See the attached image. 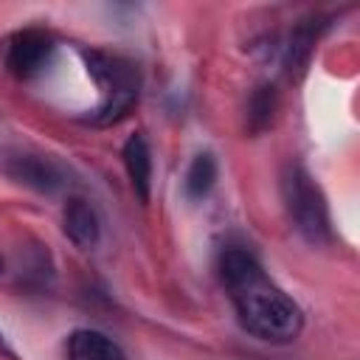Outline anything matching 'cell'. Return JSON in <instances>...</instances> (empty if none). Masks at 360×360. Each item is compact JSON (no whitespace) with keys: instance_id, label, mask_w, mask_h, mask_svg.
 <instances>
[{"instance_id":"7c38bea8","label":"cell","mask_w":360,"mask_h":360,"mask_svg":"<svg viewBox=\"0 0 360 360\" xmlns=\"http://www.w3.org/2000/svg\"><path fill=\"white\" fill-rule=\"evenodd\" d=\"M0 354H6V357H14V352H11V346L6 343V338H3V332H0Z\"/></svg>"},{"instance_id":"30bf717a","label":"cell","mask_w":360,"mask_h":360,"mask_svg":"<svg viewBox=\"0 0 360 360\" xmlns=\"http://www.w3.org/2000/svg\"><path fill=\"white\" fill-rule=\"evenodd\" d=\"M217 183V158L211 152H200L194 155V160L188 163L186 169V177H183V191L188 200H205L211 194Z\"/></svg>"},{"instance_id":"ba28073f","label":"cell","mask_w":360,"mask_h":360,"mask_svg":"<svg viewBox=\"0 0 360 360\" xmlns=\"http://www.w3.org/2000/svg\"><path fill=\"white\" fill-rule=\"evenodd\" d=\"M121 158H124V169H127V177L138 194L141 202H149V191H152V149L146 143V138L141 132L129 135L124 149H121Z\"/></svg>"},{"instance_id":"3957f363","label":"cell","mask_w":360,"mask_h":360,"mask_svg":"<svg viewBox=\"0 0 360 360\" xmlns=\"http://www.w3.org/2000/svg\"><path fill=\"white\" fill-rule=\"evenodd\" d=\"M87 70L101 87V104L93 112V124H115L121 121L132 104L138 101V70L129 59L101 53V51H87Z\"/></svg>"},{"instance_id":"52a82bcc","label":"cell","mask_w":360,"mask_h":360,"mask_svg":"<svg viewBox=\"0 0 360 360\" xmlns=\"http://www.w3.org/2000/svg\"><path fill=\"white\" fill-rule=\"evenodd\" d=\"M65 360H127V352L98 329H73L65 340Z\"/></svg>"},{"instance_id":"8992f818","label":"cell","mask_w":360,"mask_h":360,"mask_svg":"<svg viewBox=\"0 0 360 360\" xmlns=\"http://www.w3.org/2000/svg\"><path fill=\"white\" fill-rule=\"evenodd\" d=\"M62 231L76 248H96L101 236V222L90 200L84 197H70L62 211Z\"/></svg>"},{"instance_id":"9c48e42d","label":"cell","mask_w":360,"mask_h":360,"mask_svg":"<svg viewBox=\"0 0 360 360\" xmlns=\"http://www.w3.org/2000/svg\"><path fill=\"white\" fill-rule=\"evenodd\" d=\"M321 28H323L321 20H304V22H298L292 28V34H290V39L284 45V65H287L290 73L292 70H304V65L312 56V48L318 42Z\"/></svg>"},{"instance_id":"4fadbf2b","label":"cell","mask_w":360,"mask_h":360,"mask_svg":"<svg viewBox=\"0 0 360 360\" xmlns=\"http://www.w3.org/2000/svg\"><path fill=\"white\" fill-rule=\"evenodd\" d=\"M0 273H3V256H0Z\"/></svg>"},{"instance_id":"277c9868","label":"cell","mask_w":360,"mask_h":360,"mask_svg":"<svg viewBox=\"0 0 360 360\" xmlns=\"http://www.w3.org/2000/svg\"><path fill=\"white\" fill-rule=\"evenodd\" d=\"M56 53V39L45 28H17L0 42L3 68L17 79L39 76Z\"/></svg>"},{"instance_id":"7a4b0ae2","label":"cell","mask_w":360,"mask_h":360,"mask_svg":"<svg viewBox=\"0 0 360 360\" xmlns=\"http://www.w3.org/2000/svg\"><path fill=\"white\" fill-rule=\"evenodd\" d=\"M281 200L295 233L315 248H323L335 239L332 217L321 186L301 163H287L281 172Z\"/></svg>"},{"instance_id":"8fae6325","label":"cell","mask_w":360,"mask_h":360,"mask_svg":"<svg viewBox=\"0 0 360 360\" xmlns=\"http://www.w3.org/2000/svg\"><path fill=\"white\" fill-rule=\"evenodd\" d=\"M276 107H278V98H276V90L273 87H259L253 96H250V104H248V124L253 132H262L273 124V115H276Z\"/></svg>"},{"instance_id":"6da1fadb","label":"cell","mask_w":360,"mask_h":360,"mask_svg":"<svg viewBox=\"0 0 360 360\" xmlns=\"http://www.w3.org/2000/svg\"><path fill=\"white\" fill-rule=\"evenodd\" d=\"M217 270L245 332L267 343H290L301 335V307L264 273L250 250L225 248Z\"/></svg>"},{"instance_id":"5b68a950","label":"cell","mask_w":360,"mask_h":360,"mask_svg":"<svg viewBox=\"0 0 360 360\" xmlns=\"http://www.w3.org/2000/svg\"><path fill=\"white\" fill-rule=\"evenodd\" d=\"M6 172L17 183H22V186H28L34 191H45V194H53V191L65 188V183H68L65 169L53 158L34 155V152H17V155H11L6 160Z\"/></svg>"}]
</instances>
